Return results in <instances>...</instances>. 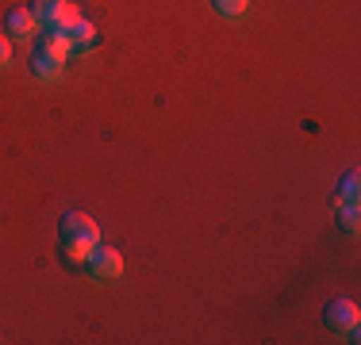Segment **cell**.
Returning <instances> with one entry per match:
<instances>
[{
    "label": "cell",
    "instance_id": "2",
    "mask_svg": "<svg viewBox=\"0 0 361 345\" xmlns=\"http://www.w3.org/2000/svg\"><path fill=\"white\" fill-rule=\"evenodd\" d=\"M357 322H361V315H357L354 299H331L323 307V326L346 341H357Z\"/></svg>",
    "mask_w": 361,
    "mask_h": 345
},
{
    "label": "cell",
    "instance_id": "9",
    "mask_svg": "<svg viewBox=\"0 0 361 345\" xmlns=\"http://www.w3.org/2000/svg\"><path fill=\"white\" fill-rule=\"evenodd\" d=\"M334 222H338L346 234H357V207L350 203H334Z\"/></svg>",
    "mask_w": 361,
    "mask_h": 345
},
{
    "label": "cell",
    "instance_id": "10",
    "mask_svg": "<svg viewBox=\"0 0 361 345\" xmlns=\"http://www.w3.org/2000/svg\"><path fill=\"white\" fill-rule=\"evenodd\" d=\"M208 4L216 8V15H223V20H238L250 0H208Z\"/></svg>",
    "mask_w": 361,
    "mask_h": 345
},
{
    "label": "cell",
    "instance_id": "11",
    "mask_svg": "<svg viewBox=\"0 0 361 345\" xmlns=\"http://www.w3.org/2000/svg\"><path fill=\"white\" fill-rule=\"evenodd\" d=\"M334 203H350V207H357V169H350L346 172V180H342V192H338V200Z\"/></svg>",
    "mask_w": 361,
    "mask_h": 345
},
{
    "label": "cell",
    "instance_id": "5",
    "mask_svg": "<svg viewBox=\"0 0 361 345\" xmlns=\"http://www.w3.org/2000/svg\"><path fill=\"white\" fill-rule=\"evenodd\" d=\"M4 34L12 42H31V34H39V23H35V15H31V8H8Z\"/></svg>",
    "mask_w": 361,
    "mask_h": 345
},
{
    "label": "cell",
    "instance_id": "1",
    "mask_svg": "<svg viewBox=\"0 0 361 345\" xmlns=\"http://www.w3.org/2000/svg\"><path fill=\"white\" fill-rule=\"evenodd\" d=\"M97 246H100V227L89 219V215L70 211V215L58 219V253H62L70 265L85 261Z\"/></svg>",
    "mask_w": 361,
    "mask_h": 345
},
{
    "label": "cell",
    "instance_id": "12",
    "mask_svg": "<svg viewBox=\"0 0 361 345\" xmlns=\"http://www.w3.org/2000/svg\"><path fill=\"white\" fill-rule=\"evenodd\" d=\"M8 62H12V39H8V34H0V69H4Z\"/></svg>",
    "mask_w": 361,
    "mask_h": 345
},
{
    "label": "cell",
    "instance_id": "3",
    "mask_svg": "<svg viewBox=\"0 0 361 345\" xmlns=\"http://www.w3.org/2000/svg\"><path fill=\"white\" fill-rule=\"evenodd\" d=\"M31 15H35L39 27L50 31H66L73 20H81L73 0H31Z\"/></svg>",
    "mask_w": 361,
    "mask_h": 345
},
{
    "label": "cell",
    "instance_id": "8",
    "mask_svg": "<svg viewBox=\"0 0 361 345\" xmlns=\"http://www.w3.org/2000/svg\"><path fill=\"white\" fill-rule=\"evenodd\" d=\"M66 39H70V50H77V54H85V50L97 46V27L85 20H73L70 27H66Z\"/></svg>",
    "mask_w": 361,
    "mask_h": 345
},
{
    "label": "cell",
    "instance_id": "4",
    "mask_svg": "<svg viewBox=\"0 0 361 345\" xmlns=\"http://www.w3.org/2000/svg\"><path fill=\"white\" fill-rule=\"evenodd\" d=\"M85 272L97 284H111L116 276H123V253L111 246H97L89 257H85Z\"/></svg>",
    "mask_w": 361,
    "mask_h": 345
},
{
    "label": "cell",
    "instance_id": "7",
    "mask_svg": "<svg viewBox=\"0 0 361 345\" xmlns=\"http://www.w3.org/2000/svg\"><path fill=\"white\" fill-rule=\"evenodd\" d=\"M62 69H66L62 58L42 54V50H31V73H35L39 81H58V77H62Z\"/></svg>",
    "mask_w": 361,
    "mask_h": 345
},
{
    "label": "cell",
    "instance_id": "6",
    "mask_svg": "<svg viewBox=\"0 0 361 345\" xmlns=\"http://www.w3.org/2000/svg\"><path fill=\"white\" fill-rule=\"evenodd\" d=\"M35 50H42V54H54V58H62V62L73 54L66 31H50V27H42V31L35 34Z\"/></svg>",
    "mask_w": 361,
    "mask_h": 345
}]
</instances>
